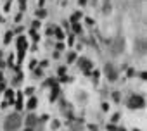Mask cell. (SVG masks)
<instances>
[{"mask_svg": "<svg viewBox=\"0 0 147 131\" xmlns=\"http://www.w3.org/2000/svg\"><path fill=\"white\" fill-rule=\"evenodd\" d=\"M36 16H38V17H45V11H43V9H40V11L36 12Z\"/></svg>", "mask_w": 147, "mask_h": 131, "instance_id": "obj_12", "label": "cell"}, {"mask_svg": "<svg viewBox=\"0 0 147 131\" xmlns=\"http://www.w3.org/2000/svg\"><path fill=\"white\" fill-rule=\"evenodd\" d=\"M5 98H7L9 102H14V92H12V90H7V92H5Z\"/></svg>", "mask_w": 147, "mask_h": 131, "instance_id": "obj_9", "label": "cell"}, {"mask_svg": "<svg viewBox=\"0 0 147 131\" xmlns=\"http://www.w3.org/2000/svg\"><path fill=\"white\" fill-rule=\"evenodd\" d=\"M73 29H75V31H76V33H80V31H82V28H80V26H78V24H75V26H73Z\"/></svg>", "mask_w": 147, "mask_h": 131, "instance_id": "obj_14", "label": "cell"}, {"mask_svg": "<svg viewBox=\"0 0 147 131\" xmlns=\"http://www.w3.org/2000/svg\"><path fill=\"white\" fill-rule=\"evenodd\" d=\"M21 124H23L21 116H19L18 112H12V114H9V116L5 117V121H4V129H5V131H18V129L21 128Z\"/></svg>", "mask_w": 147, "mask_h": 131, "instance_id": "obj_1", "label": "cell"}, {"mask_svg": "<svg viewBox=\"0 0 147 131\" xmlns=\"http://www.w3.org/2000/svg\"><path fill=\"white\" fill-rule=\"evenodd\" d=\"M111 53L113 55H119V53H123L125 52V40L121 38V36H118V38H114L113 41H111Z\"/></svg>", "mask_w": 147, "mask_h": 131, "instance_id": "obj_2", "label": "cell"}, {"mask_svg": "<svg viewBox=\"0 0 147 131\" xmlns=\"http://www.w3.org/2000/svg\"><path fill=\"white\" fill-rule=\"evenodd\" d=\"M36 121H38V119H36V116H33V114H30V116H28V119H26V124H28L30 128H33V126L36 124Z\"/></svg>", "mask_w": 147, "mask_h": 131, "instance_id": "obj_8", "label": "cell"}, {"mask_svg": "<svg viewBox=\"0 0 147 131\" xmlns=\"http://www.w3.org/2000/svg\"><path fill=\"white\" fill-rule=\"evenodd\" d=\"M26 131H31V128H28V129H26Z\"/></svg>", "mask_w": 147, "mask_h": 131, "instance_id": "obj_16", "label": "cell"}, {"mask_svg": "<svg viewBox=\"0 0 147 131\" xmlns=\"http://www.w3.org/2000/svg\"><path fill=\"white\" fill-rule=\"evenodd\" d=\"M55 36H57V38H59V40H62V38H64V35H62V31H61V29H59V28H57V29H55Z\"/></svg>", "mask_w": 147, "mask_h": 131, "instance_id": "obj_11", "label": "cell"}, {"mask_svg": "<svg viewBox=\"0 0 147 131\" xmlns=\"http://www.w3.org/2000/svg\"><path fill=\"white\" fill-rule=\"evenodd\" d=\"M104 73H106V76H107L109 81H116L118 80V71L114 69L113 64H106L104 66Z\"/></svg>", "mask_w": 147, "mask_h": 131, "instance_id": "obj_4", "label": "cell"}, {"mask_svg": "<svg viewBox=\"0 0 147 131\" xmlns=\"http://www.w3.org/2000/svg\"><path fill=\"white\" fill-rule=\"evenodd\" d=\"M35 107H36V98H30V102H28V107H26V109L33 110Z\"/></svg>", "mask_w": 147, "mask_h": 131, "instance_id": "obj_10", "label": "cell"}, {"mask_svg": "<svg viewBox=\"0 0 147 131\" xmlns=\"http://www.w3.org/2000/svg\"><path fill=\"white\" fill-rule=\"evenodd\" d=\"M118 119H119V114H114L113 116V122H118Z\"/></svg>", "mask_w": 147, "mask_h": 131, "instance_id": "obj_15", "label": "cell"}, {"mask_svg": "<svg viewBox=\"0 0 147 131\" xmlns=\"http://www.w3.org/2000/svg\"><path fill=\"white\" fill-rule=\"evenodd\" d=\"M11 38H12V33H5V43H9Z\"/></svg>", "mask_w": 147, "mask_h": 131, "instance_id": "obj_13", "label": "cell"}, {"mask_svg": "<svg viewBox=\"0 0 147 131\" xmlns=\"http://www.w3.org/2000/svg\"><path fill=\"white\" fill-rule=\"evenodd\" d=\"M18 48H19V60H23V55L26 50V40L23 36H19V40H18Z\"/></svg>", "mask_w": 147, "mask_h": 131, "instance_id": "obj_7", "label": "cell"}, {"mask_svg": "<svg viewBox=\"0 0 147 131\" xmlns=\"http://www.w3.org/2000/svg\"><path fill=\"white\" fill-rule=\"evenodd\" d=\"M135 50H137L138 55H144V53L147 52V43H145L144 38H137V41H135Z\"/></svg>", "mask_w": 147, "mask_h": 131, "instance_id": "obj_5", "label": "cell"}, {"mask_svg": "<svg viewBox=\"0 0 147 131\" xmlns=\"http://www.w3.org/2000/svg\"><path fill=\"white\" fill-rule=\"evenodd\" d=\"M78 64H80V68H82V69H83L85 73H90L92 66H94V64H92V62H90L88 59H80V60H78Z\"/></svg>", "mask_w": 147, "mask_h": 131, "instance_id": "obj_6", "label": "cell"}, {"mask_svg": "<svg viewBox=\"0 0 147 131\" xmlns=\"http://www.w3.org/2000/svg\"><path fill=\"white\" fill-rule=\"evenodd\" d=\"M126 105H128L130 109H142V107H144V98H142L140 95H131V97L128 98Z\"/></svg>", "mask_w": 147, "mask_h": 131, "instance_id": "obj_3", "label": "cell"}]
</instances>
